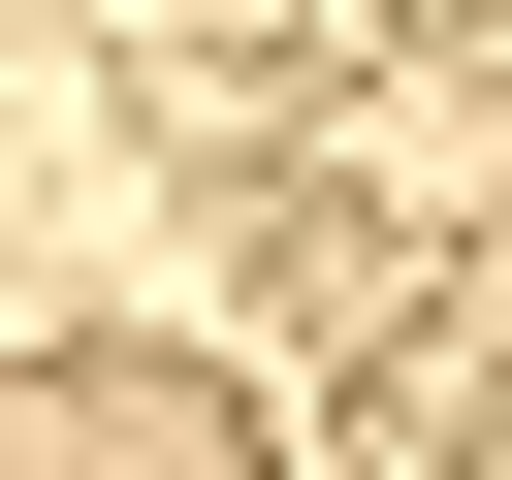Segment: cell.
I'll return each mask as SVG.
<instances>
[{
    "label": "cell",
    "mask_w": 512,
    "mask_h": 480,
    "mask_svg": "<svg viewBox=\"0 0 512 480\" xmlns=\"http://www.w3.org/2000/svg\"><path fill=\"white\" fill-rule=\"evenodd\" d=\"M0 480H288L224 352H32L0 384Z\"/></svg>",
    "instance_id": "cell-1"
}]
</instances>
